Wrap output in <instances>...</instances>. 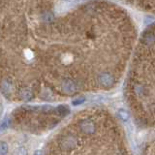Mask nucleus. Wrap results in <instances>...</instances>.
Wrapping results in <instances>:
<instances>
[{"label": "nucleus", "mask_w": 155, "mask_h": 155, "mask_svg": "<svg viewBox=\"0 0 155 155\" xmlns=\"http://www.w3.org/2000/svg\"><path fill=\"white\" fill-rule=\"evenodd\" d=\"M55 111L57 114H59L61 116H65L67 115L68 114H69V109L67 108L66 106H58L57 108L55 109Z\"/></svg>", "instance_id": "nucleus-6"}, {"label": "nucleus", "mask_w": 155, "mask_h": 155, "mask_svg": "<svg viewBox=\"0 0 155 155\" xmlns=\"http://www.w3.org/2000/svg\"><path fill=\"white\" fill-rule=\"evenodd\" d=\"M19 96H21V98L24 101H29L32 99L33 97V92L29 89V88H25V89H22L21 91V93H19Z\"/></svg>", "instance_id": "nucleus-5"}, {"label": "nucleus", "mask_w": 155, "mask_h": 155, "mask_svg": "<svg viewBox=\"0 0 155 155\" xmlns=\"http://www.w3.org/2000/svg\"><path fill=\"white\" fill-rule=\"evenodd\" d=\"M84 101H85V99L84 98V97H80V98H77V99H75L74 101H73V105H74V106L81 105V104L84 103Z\"/></svg>", "instance_id": "nucleus-11"}, {"label": "nucleus", "mask_w": 155, "mask_h": 155, "mask_svg": "<svg viewBox=\"0 0 155 155\" xmlns=\"http://www.w3.org/2000/svg\"><path fill=\"white\" fill-rule=\"evenodd\" d=\"M98 81L99 84L104 87H110L114 82V77L109 73H102L98 78Z\"/></svg>", "instance_id": "nucleus-3"}, {"label": "nucleus", "mask_w": 155, "mask_h": 155, "mask_svg": "<svg viewBox=\"0 0 155 155\" xmlns=\"http://www.w3.org/2000/svg\"><path fill=\"white\" fill-rule=\"evenodd\" d=\"M8 152V144L5 142H0V155H6Z\"/></svg>", "instance_id": "nucleus-8"}, {"label": "nucleus", "mask_w": 155, "mask_h": 155, "mask_svg": "<svg viewBox=\"0 0 155 155\" xmlns=\"http://www.w3.org/2000/svg\"><path fill=\"white\" fill-rule=\"evenodd\" d=\"M34 155H42V151H41V150H36L35 153H34Z\"/></svg>", "instance_id": "nucleus-13"}, {"label": "nucleus", "mask_w": 155, "mask_h": 155, "mask_svg": "<svg viewBox=\"0 0 155 155\" xmlns=\"http://www.w3.org/2000/svg\"><path fill=\"white\" fill-rule=\"evenodd\" d=\"M80 129L82 133L87 135H92L95 133L96 126L95 123L90 119H84L80 122Z\"/></svg>", "instance_id": "nucleus-2"}, {"label": "nucleus", "mask_w": 155, "mask_h": 155, "mask_svg": "<svg viewBox=\"0 0 155 155\" xmlns=\"http://www.w3.org/2000/svg\"><path fill=\"white\" fill-rule=\"evenodd\" d=\"M77 86L76 84L72 80H64L62 82V90L65 92L66 94H73L76 92Z\"/></svg>", "instance_id": "nucleus-4"}, {"label": "nucleus", "mask_w": 155, "mask_h": 155, "mask_svg": "<svg viewBox=\"0 0 155 155\" xmlns=\"http://www.w3.org/2000/svg\"><path fill=\"white\" fill-rule=\"evenodd\" d=\"M118 116L123 121H127L129 119V114H128V111H126L125 110H118Z\"/></svg>", "instance_id": "nucleus-7"}, {"label": "nucleus", "mask_w": 155, "mask_h": 155, "mask_svg": "<svg viewBox=\"0 0 155 155\" xmlns=\"http://www.w3.org/2000/svg\"><path fill=\"white\" fill-rule=\"evenodd\" d=\"M8 126H9V121L7 119L4 120L3 122L0 124V132H1V131H4L5 129H7Z\"/></svg>", "instance_id": "nucleus-12"}, {"label": "nucleus", "mask_w": 155, "mask_h": 155, "mask_svg": "<svg viewBox=\"0 0 155 155\" xmlns=\"http://www.w3.org/2000/svg\"><path fill=\"white\" fill-rule=\"evenodd\" d=\"M12 155H28V152L25 147H18L13 152Z\"/></svg>", "instance_id": "nucleus-9"}, {"label": "nucleus", "mask_w": 155, "mask_h": 155, "mask_svg": "<svg viewBox=\"0 0 155 155\" xmlns=\"http://www.w3.org/2000/svg\"><path fill=\"white\" fill-rule=\"evenodd\" d=\"M10 88H11V85H10V84L7 81H4L3 84H2V89L4 92H9Z\"/></svg>", "instance_id": "nucleus-10"}, {"label": "nucleus", "mask_w": 155, "mask_h": 155, "mask_svg": "<svg viewBox=\"0 0 155 155\" xmlns=\"http://www.w3.org/2000/svg\"><path fill=\"white\" fill-rule=\"evenodd\" d=\"M78 145V139L73 135L64 136L60 140V147L64 150H71Z\"/></svg>", "instance_id": "nucleus-1"}]
</instances>
